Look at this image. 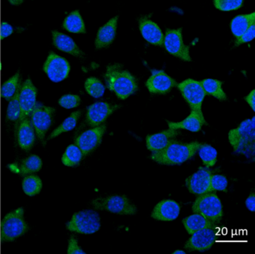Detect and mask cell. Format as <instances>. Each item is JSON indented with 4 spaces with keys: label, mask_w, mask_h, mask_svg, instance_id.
<instances>
[{
    "label": "cell",
    "mask_w": 255,
    "mask_h": 254,
    "mask_svg": "<svg viewBox=\"0 0 255 254\" xmlns=\"http://www.w3.org/2000/svg\"><path fill=\"white\" fill-rule=\"evenodd\" d=\"M119 16L112 18L105 25H103L98 30V35L95 40L96 49L108 47L113 43L116 38V29H117Z\"/></svg>",
    "instance_id": "obj_20"
},
{
    "label": "cell",
    "mask_w": 255,
    "mask_h": 254,
    "mask_svg": "<svg viewBox=\"0 0 255 254\" xmlns=\"http://www.w3.org/2000/svg\"><path fill=\"white\" fill-rule=\"evenodd\" d=\"M183 224L186 231L189 234H193L198 230L205 228L216 229V226L214 223L209 221L200 214L195 213L183 220Z\"/></svg>",
    "instance_id": "obj_25"
},
{
    "label": "cell",
    "mask_w": 255,
    "mask_h": 254,
    "mask_svg": "<svg viewBox=\"0 0 255 254\" xmlns=\"http://www.w3.org/2000/svg\"><path fill=\"white\" fill-rule=\"evenodd\" d=\"M53 45L59 50L66 53L71 54L76 57H82L84 52L77 46V43L69 36L64 33L54 30L52 31Z\"/></svg>",
    "instance_id": "obj_21"
},
{
    "label": "cell",
    "mask_w": 255,
    "mask_h": 254,
    "mask_svg": "<svg viewBox=\"0 0 255 254\" xmlns=\"http://www.w3.org/2000/svg\"><path fill=\"white\" fill-rule=\"evenodd\" d=\"M104 77L109 89L116 93L121 100H125L138 89L135 77L120 64L109 66Z\"/></svg>",
    "instance_id": "obj_2"
},
{
    "label": "cell",
    "mask_w": 255,
    "mask_h": 254,
    "mask_svg": "<svg viewBox=\"0 0 255 254\" xmlns=\"http://www.w3.org/2000/svg\"><path fill=\"white\" fill-rule=\"evenodd\" d=\"M186 253L183 251H180V250H177V251H174L173 254H185Z\"/></svg>",
    "instance_id": "obj_46"
},
{
    "label": "cell",
    "mask_w": 255,
    "mask_h": 254,
    "mask_svg": "<svg viewBox=\"0 0 255 254\" xmlns=\"http://www.w3.org/2000/svg\"><path fill=\"white\" fill-rule=\"evenodd\" d=\"M55 112L54 108L45 106L35 107L32 111V127L39 140H44L46 134L53 125Z\"/></svg>",
    "instance_id": "obj_10"
},
{
    "label": "cell",
    "mask_w": 255,
    "mask_h": 254,
    "mask_svg": "<svg viewBox=\"0 0 255 254\" xmlns=\"http://www.w3.org/2000/svg\"><path fill=\"white\" fill-rule=\"evenodd\" d=\"M9 1L11 4H14V5H19V4H22V3L23 2V1H22V0H20V1H11V0H10V1Z\"/></svg>",
    "instance_id": "obj_45"
},
{
    "label": "cell",
    "mask_w": 255,
    "mask_h": 254,
    "mask_svg": "<svg viewBox=\"0 0 255 254\" xmlns=\"http://www.w3.org/2000/svg\"><path fill=\"white\" fill-rule=\"evenodd\" d=\"M106 125H101L82 133L76 138L75 143L83 152V157L98 147L106 131Z\"/></svg>",
    "instance_id": "obj_12"
},
{
    "label": "cell",
    "mask_w": 255,
    "mask_h": 254,
    "mask_svg": "<svg viewBox=\"0 0 255 254\" xmlns=\"http://www.w3.org/2000/svg\"><path fill=\"white\" fill-rule=\"evenodd\" d=\"M0 31H1V40H3L13 34L14 28L8 22H3L1 24Z\"/></svg>",
    "instance_id": "obj_42"
},
{
    "label": "cell",
    "mask_w": 255,
    "mask_h": 254,
    "mask_svg": "<svg viewBox=\"0 0 255 254\" xmlns=\"http://www.w3.org/2000/svg\"><path fill=\"white\" fill-rule=\"evenodd\" d=\"M42 160L37 155H31L22 161L20 173L22 176L37 173L42 167Z\"/></svg>",
    "instance_id": "obj_32"
},
{
    "label": "cell",
    "mask_w": 255,
    "mask_h": 254,
    "mask_svg": "<svg viewBox=\"0 0 255 254\" xmlns=\"http://www.w3.org/2000/svg\"><path fill=\"white\" fill-rule=\"evenodd\" d=\"M178 84L172 78L162 71H155L147 79L146 87L152 94H165L170 92Z\"/></svg>",
    "instance_id": "obj_17"
},
{
    "label": "cell",
    "mask_w": 255,
    "mask_h": 254,
    "mask_svg": "<svg viewBox=\"0 0 255 254\" xmlns=\"http://www.w3.org/2000/svg\"><path fill=\"white\" fill-rule=\"evenodd\" d=\"M199 155L204 165L207 167H213L217 161V151L209 144H201L198 150Z\"/></svg>",
    "instance_id": "obj_34"
},
{
    "label": "cell",
    "mask_w": 255,
    "mask_h": 254,
    "mask_svg": "<svg viewBox=\"0 0 255 254\" xmlns=\"http://www.w3.org/2000/svg\"><path fill=\"white\" fill-rule=\"evenodd\" d=\"M180 133V131L177 129L169 128L165 131L147 136L146 143H147V149L152 152L160 150L165 147L168 143Z\"/></svg>",
    "instance_id": "obj_24"
},
{
    "label": "cell",
    "mask_w": 255,
    "mask_h": 254,
    "mask_svg": "<svg viewBox=\"0 0 255 254\" xmlns=\"http://www.w3.org/2000/svg\"><path fill=\"white\" fill-rule=\"evenodd\" d=\"M17 141L20 148L26 152L33 147L35 141V130L28 118L20 121L17 131Z\"/></svg>",
    "instance_id": "obj_23"
},
{
    "label": "cell",
    "mask_w": 255,
    "mask_h": 254,
    "mask_svg": "<svg viewBox=\"0 0 255 254\" xmlns=\"http://www.w3.org/2000/svg\"><path fill=\"white\" fill-rule=\"evenodd\" d=\"M210 185H211L212 191H227L228 187V179L225 176L222 175L215 174L212 175L210 179Z\"/></svg>",
    "instance_id": "obj_39"
},
{
    "label": "cell",
    "mask_w": 255,
    "mask_h": 254,
    "mask_svg": "<svg viewBox=\"0 0 255 254\" xmlns=\"http://www.w3.org/2000/svg\"><path fill=\"white\" fill-rule=\"evenodd\" d=\"M254 23H255V12L249 14L238 15L231 21V31L237 39L239 38Z\"/></svg>",
    "instance_id": "obj_26"
},
{
    "label": "cell",
    "mask_w": 255,
    "mask_h": 254,
    "mask_svg": "<svg viewBox=\"0 0 255 254\" xmlns=\"http://www.w3.org/2000/svg\"><path fill=\"white\" fill-rule=\"evenodd\" d=\"M185 244L188 251H204L210 249L218 239L215 229L205 228L195 232Z\"/></svg>",
    "instance_id": "obj_14"
},
{
    "label": "cell",
    "mask_w": 255,
    "mask_h": 254,
    "mask_svg": "<svg viewBox=\"0 0 255 254\" xmlns=\"http://www.w3.org/2000/svg\"><path fill=\"white\" fill-rule=\"evenodd\" d=\"M29 229L24 220V209L18 208L7 214L1 221L0 241L1 242H14L17 238L27 233Z\"/></svg>",
    "instance_id": "obj_4"
},
{
    "label": "cell",
    "mask_w": 255,
    "mask_h": 254,
    "mask_svg": "<svg viewBox=\"0 0 255 254\" xmlns=\"http://www.w3.org/2000/svg\"><path fill=\"white\" fill-rule=\"evenodd\" d=\"M85 88L86 92L95 98L102 97L105 91V86L104 84L101 80L95 77H90L86 79L85 82Z\"/></svg>",
    "instance_id": "obj_35"
},
{
    "label": "cell",
    "mask_w": 255,
    "mask_h": 254,
    "mask_svg": "<svg viewBox=\"0 0 255 254\" xmlns=\"http://www.w3.org/2000/svg\"><path fill=\"white\" fill-rule=\"evenodd\" d=\"M100 228L101 217L98 212L92 209L76 212L66 224V229L69 231L84 235L93 234Z\"/></svg>",
    "instance_id": "obj_6"
},
{
    "label": "cell",
    "mask_w": 255,
    "mask_h": 254,
    "mask_svg": "<svg viewBox=\"0 0 255 254\" xmlns=\"http://www.w3.org/2000/svg\"><path fill=\"white\" fill-rule=\"evenodd\" d=\"M22 187L26 195L32 197L41 192L43 187L42 181L36 175H29L23 179Z\"/></svg>",
    "instance_id": "obj_30"
},
{
    "label": "cell",
    "mask_w": 255,
    "mask_h": 254,
    "mask_svg": "<svg viewBox=\"0 0 255 254\" xmlns=\"http://www.w3.org/2000/svg\"><path fill=\"white\" fill-rule=\"evenodd\" d=\"M255 23L252 24L251 25L250 28L244 33L242 34L239 38L237 39L235 43L236 46H240V45L243 44V43H248V42L251 41L255 38Z\"/></svg>",
    "instance_id": "obj_40"
},
{
    "label": "cell",
    "mask_w": 255,
    "mask_h": 254,
    "mask_svg": "<svg viewBox=\"0 0 255 254\" xmlns=\"http://www.w3.org/2000/svg\"><path fill=\"white\" fill-rule=\"evenodd\" d=\"M19 79L20 73L17 72L12 77L4 82L1 88V97H3L7 101H10L18 89V85L20 84Z\"/></svg>",
    "instance_id": "obj_33"
},
{
    "label": "cell",
    "mask_w": 255,
    "mask_h": 254,
    "mask_svg": "<svg viewBox=\"0 0 255 254\" xmlns=\"http://www.w3.org/2000/svg\"><path fill=\"white\" fill-rule=\"evenodd\" d=\"M20 86L17 90V92L14 97L11 99L7 109L6 119L10 121H17L20 118V108L19 103V94H20Z\"/></svg>",
    "instance_id": "obj_36"
},
{
    "label": "cell",
    "mask_w": 255,
    "mask_h": 254,
    "mask_svg": "<svg viewBox=\"0 0 255 254\" xmlns=\"http://www.w3.org/2000/svg\"><path fill=\"white\" fill-rule=\"evenodd\" d=\"M246 101L249 103V106L252 108V110L255 111V91L253 90L247 97H245Z\"/></svg>",
    "instance_id": "obj_44"
},
{
    "label": "cell",
    "mask_w": 255,
    "mask_h": 254,
    "mask_svg": "<svg viewBox=\"0 0 255 254\" xmlns=\"http://www.w3.org/2000/svg\"><path fill=\"white\" fill-rule=\"evenodd\" d=\"M43 69L52 82H60L69 76L71 66L65 58L50 52Z\"/></svg>",
    "instance_id": "obj_9"
},
{
    "label": "cell",
    "mask_w": 255,
    "mask_h": 254,
    "mask_svg": "<svg viewBox=\"0 0 255 254\" xmlns=\"http://www.w3.org/2000/svg\"><path fill=\"white\" fill-rule=\"evenodd\" d=\"M83 155L80 148L76 144H71L67 147L62 155V161L65 166L74 167L83 159Z\"/></svg>",
    "instance_id": "obj_31"
},
{
    "label": "cell",
    "mask_w": 255,
    "mask_h": 254,
    "mask_svg": "<svg viewBox=\"0 0 255 254\" xmlns=\"http://www.w3.org/2000/svg\"><path fill=\"white\" fill-rule=\"evenodd\" d=\"M68 254H85V251L81 249L78 245V241L74 236H71L68 242Z\"/></svg>",
    "instance_id": "obj_41"
},
{
    "label": "cell",
    "mask_w": 255,
    "mask_h": 254,
    "mask_svg": "<svg viewBox=\"0 0 255 254\" xmlns=\"http://www.w3.org/2000/svg\"><path fill=\"white\" fill-rule=\"evenodd\" d=\"M119 107V106H111L105 102L94 103L88 109L86 122L90 127H99Z\"/></svg>",
    "instance_id": "obj_16"
},
{
    "label": "cell",
    "mask_w": 255,
    "mask_h": 254,
    "mask_svg": "<svg viewBox=\"0 0 255 254\" xmlns=\"http://www.w3.org/2000/svg\"><path fill=\"white\" fill-rule=\"evenodd\" d=\"M212 173L207 169L201 168L196 173L186 179V184L188 190L192 194L201 195L206 193L212 192L210 179Z\"/></svg>",
    "instance_id": "obj_15"
},
{
    "label": "cell",
    "mask_w": 255,
    "mask_h": 254,
    "mask_svg": "<svg viewBox=\"0 0 255 254\" xmlns=\"http://www.w3.org/2000/svg\"><path fill=\"white\" fill-rule=\"evenodd\" d=\"M95 209L105 210L119 215H135L137 208L125 195H114L97 198L92 201Z\"/></svg>",
    "instance_id": "obj_7"
},
{
    "label": "cell",
    "mask_w": 255,
    "mask_h": 254,
    "mask_svg": "<svg viewBox=\"0 0 255 254\" xmlns=\"http://www.w3.org/2000/svg\"><path fill=\"white\" fill-rule=\"evenodd\" d=\"M234 150L247 157L254 156L255 151V118L242 122L228 134Z\"/></svg>",
    "instance_id": "obj_3"
},
{
    "label": "cell",
    "mask_w": 255,
    "mask_h": 254,
    "mask_svg": "<svg viewBox=\"0 0 255 254\" xmlns=\"http://www.w3.org/2000/svg\"><path fill=\"white\" fill-rule=\"evenodd\" d=\"M81 111H77V112H73L68 118H67L62 122L61 125H59L56 129L53 130V132L49 136L48 140H51V139L58 137L62 133L68 132V131L74 129L76 126H77L79 118L81 116Z\"/></svg>",
    "instance_id": "obj_29"
},
{
    "label": "cell",
    "mask_w": 255,
    "mask_h": 254,
    "mask_svg": "<svg viewBox=\"0 0 255 254\" xmlns=\"http://www.w3.org/2000/svg\"><path fill=\"white\" fill-rule=\"evenodd\" d=\"M163 45L165 49L174 56L186 61H191L189 46L184 44L182 37V28L168 29L164 36Z\"/></svg>",
    "instance_id": "obj_11"
},
{
    "label": "cell",
    "mask_w": 255,
    "mask_h": 254,
    "mask_svg": "<svg viewBox=\"0 0 255 254\" xmlns=\"http://www.w3.org/2000/svg\"><path fill=\"white\" fill-rule=\"evenodd\" d=\"M246 205L248 209L251 212H255V195L254 193H252L251 195L246 199Z\"/></svg>",
    "instance_id": "obj_43"
},
{
    "label": "cell",
    "mask_w": 255,
    "mask_h": 254,
    "mask_svg": "<svg viewBox=\"0 0 255 254\" xmlns=\"http://www.w3.org/2000/svg\"><path fill=\"white\" fill-rule=\"evenodd\" d=\"M215 7L223 11L237 10L243 5V0H215Z\"/></svg>",
    "instance_id": "obj_37"
},
{
    "label": "cell",
    "mask_w": 255,
    "mask_h": 254,
    "mask_svg": "<svg viewBox=\"0 0 255 254\" xmlns=\"http://www.w3.org/2000/svg\"><path fill=\"white\" fill-rule=\"evenodd\" d=\"M180 207L177 202L164 200L156 204L151 217L158 221H171L175 220L180 214Z\"/></svg>",
    "instance_id": "obj_19"
},
{
    "label": "cell",
    "mask_w": 255,
    "mask_h": 254,
    "mask_svg": "<svg viewBox=\"0 0 255 254\" xmlns=\"http://www.w3.org/2000/svg\"><path fill=\"white\" fill-rule=\"evenodd\" d=\"M81 103L80 96L74 94H66L62 96L59 100V104L62 107L67 109H74L78 107Z\"/></svg>",
    "instance_id": "obj_38"
},
{
    "label": "cell",
    "mask_w": 255,
    "mask_h": 254,
    "mask_svg": "<svg viewBox=\"0 0 255 254\" xmlns=\"http://www.w3.org/2000/svg\"><path fill=\"white\" fill-rule=\"evenodd\" d=\"M38 90L32 83L30 79H26L22 85L19 94V103H20V121L28 118L32 113L36 105V97Z\"/></svg>",
    "instance_id": "obj_13"
},
{
    "label": "cell",
    "mask_w": 255,
    "mask_h": 254,
    "mask_svg": "<svg viewBox=\"0 0 255 254\" xmlns=\"http://www.w3.org/2000/svg\"><path fill=\"white\" fill-rule=\"evenodd\" d=\"M177 87L192 110L202 113L201 106L206 94L201 82L188 79L178 84Z\"/></svg>",
    "instance_id": "obj_8"
},
{
    "label": "cell",
    "mask_w": 255,
    "mask_h": 254,
    "mask_svg": "<svg viewBox=\"0 0 255 254\" xmlns=\"http://www.w3.org/2000/svg\"><path fill=\"white\" fill-rule=\"evenodd\" d=\"M201 83L206 95L207 94V95L213 96L222 101L226 100L227 96L225 91L222 89V82L221 81L213 79H206L201 82Z\"/></svg>",
    "instance_id": "obj_28"
},
{
    "label": "cell",
    "mask_w": 255,
    "mask_h": 254,
    "mask_svg": "<svg viewBox=\"0 0 255 254\" xmlns=\"http://www.w3.org/2000/svg\"><path fill=\"white\" fill-rule=\"evenodd\" d=\"M63 28L67 31L75 34L86 32L84 21L78 10L71 12L63 22Z\"/></svg>",
    "instance_id": "obj_27"
},
{
    "label": "cell",
    "mask_w": 255,
    "mask_h": 254,
    "mask_svg": "<svg viewBox=\"0 0 255 254\" xmlns=\"http://www.w3.org/2000/svg\"><path fill=\"white\" fill-rule=\"evenodd\" d=\"M139 29L141 35L148 43L155 46H163L164 35L157 24L143 16L139 19Z\"/></svg>",
    "instance_id": "obj_18"
},
{
    "label": "cell",
    "mask_w": 255,
    "mask_h": 254,
    "mask_svg": "<svg viewBox=\"0 0 255 254\" xmlns=\"http://www.w3.org/2000/svg\"><path fill=\"white\" fill-rule=\"evenodd\" d=\"M201 145L197 141L183 143L173 139L163 149L153 151L151 158L160 164H181L193 157Z\"/></svg>",
    "instance_id": "obj_1"
},
{
    "label": "cell",
    "mask_w": 255,
    "mask_h": 254,
    "mask_svg": "<svg viewBox=\"0 0 255 254\" xmlns=\"http://www.w3.org/2000/svg\"><path fill=\"white\" fill-rule=\"evenodd\" d=\"M194 213L200 214L214 224H219L223 216L222 202L215 191L201 194L192 206Z\"/></svg>",
    "instance_id": "obj_5"
},
{
    "label": "cell",
    "mask_w": 255,
    "mask_h": 254,
    "mask_svg": "<svg viewBox=\"0 0 255 254\" xmlns=\"http://www.w3.org/2000/svg\"><path fill=\"white\" fill-rule=\"evenodd\" d=\"M168 127L171 129H183L189 130V131H199L202 128L203 125L207 124L205 119H204L203 113L196 112V111L192 110L190 115L180 122L174 123L167 121Z\"/></svg>",
    "instance_id": "obj_22"
}]
</instances>
